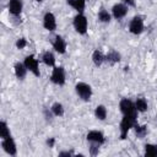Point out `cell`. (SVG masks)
<instances>
[{
    "label": "cell",
    "mask_w": 157,
    "mask_h": 157,
    "mask_svg": "<svg viewBox=\"0 0 157 157\" xmlns=\"http://www.w3.org/2000/svg\"><path fill=\"white\" fill-rule=\"evenodd\" d=\"M23 0H9L7 1V11L9 15L13 18H21L23 11Z\"/></svg>",
    "instance_id": "11"
},
{
    "label": "cell",
    "mask_w": 157,
    "mask_h": 157,
    "mask_svg": "<svg viewBox=\"0 0 157 157\" xmlns=\"http://www.w3.org/2000/svg\"><path fill=\"white\" fill-rule=\"evenodd\" d=\"M136 123H137V117H135V115H121V119H120V123H119L120 140H125L128 137L129 131L132 130V128L135 126Z\"/></svg>",
    "instance_id": "1"
},
{
    "label": "cell",
    "mask_w": 157,
    "mask_h": 157,
    "mask_svg": "<svg viewBox=\"0 0 157 157\" xmlns=\"http://www.w3.org/2000/svg\"><path fill=\"white\" fill-rule=\"evenodd\" d=\"M128 29L131 34L134 36H139L144 31H145V18L144 16L141 15H135L130 22H129V26H128Z\"/></svg>",
    "instance_id": "7"
},
{
    "label": "cell",
    "mask_w": 157,
    "mask_h": 157,
    "mask_svg": "<svg viewBox=\"0 0 157 157\" xmlns=\"http://www.w3.org/2000/svg\"><path fill=\"white\" fill-rule=\"evenodd\" d=\"M144 156L145 157H157V144H145L144 146Z\"/></svg>",
    "instance_id": "23"
},
{
    "label": "cell",
    "mask_w": 157,
    "mask_h": 157,
    "mask_svg": "<svg viewBox=\"0 0 157 157\" xmlns=\"http://www.w3.org/2000/svg\"><path fill=\"white\" fill-rule=\"evenodd\" d=\"M50 81L55 86H59V87L64 86L66 83V71H65V67L61 66V65H55L54 67H52Z\"/></svg>",
    "instance_id": "4"
},
{
    "label": "cell",
    "mask_w": 157,
    "mask_h": 157,
    "mask_svg": "<svg viewBox=\"0 0 157 157\" xmlns=\"http://www.w3.org/2000/svg\"><path fill=\"white\" fill-rule=\"evenodd\" d=\"M86 2L87 0H66V4L76 12H83L86 9Z\"/></svg>",
    "instance_id": "21"
},
{
    "label": "cell",
    "mask_w": 157,
    "mask_h": 157,
    "mask_svg": "<svg viewBox=\"0 0 157 157\" xmlns=\"http://www.w3.org/2000/svg\"><path fill=\"white\" fill-rule=\"evenodd\" d=\"M59 157H72V156H76V153L71 150H65V151H60L58 153Z\"/></svg>",
    "instance_id": "29"
},
{
    "label": "cell",
    "mask_w": 157,
    "mask_h": 157,
    "mask_svg": "<svg viewBox=\"0 0 157 157\" xmlns=\"http://www.w3.org/2000/svg\"><path fill=\"white\" fill-rule=\"evenodd\" d=\"M42 25H43V28L50 33L55 32L56 27H58V22H56V16L52 12V11H47L44 15H43V18H42Z\"/></svg>",
    "instance_id": "8"
},
{
    "label": "cell",
    "mask_w": 157,
    "mask_h": 157,
    "mask_svg": "<svg viewBox=\"0 0 157 157\" xmlns=\"http://www.w3.org/2000/svg\"><path fill=\"white\" fill-rule=\"evenodd\" d=\"M75 93L81 101L90 102L93 96V90L90 83H87L85 81H78L75 85Z\"/></svg>",
    "instance_id": "2"
},
{
    "label": "cell",
    "mask_w": 157,
    "mask_h": 157,
    "mask_svg": "<svg viewBox=\"0 0 157 157\" xmlns=\"http://www.w3.org/2000/svg\"><path fill=\"white\" fill-rule=\"evenodd\" d=\"M39 61H40V59H38L34 54H28V55H26L25 59H23V63H25L27 70H28L34 77H39V76H40Z\"/></svg>",
    "instance_id": "6"
},
{
    "label": "cell",
    "mask_w": 157,
    "mask_h": 157,
    "mask_svg": "<svg viewBox=\"0 0 157 157\" xmlns=\"http://www.w3.org/2000/svg\"><path fill=\"white\" fill-rule=\"evenodd\" d=\"M27 45H28V42H27V39H26L25 37L17 38L16 42H15V47H16V49H18V50H23Z\"/></svg>",
    "instance_id": "26"
},
{
    "label": "cell",
    "mask_w": 157,
    "mask_h": 157,
    "mask_svg": "<svg viewBox=\"0 0 157 157\" xmlns=\"http://www.w3.org/2000/svg\"><path fill=\"white\" fill-rule=\"evenodd\" d=\"M1 148L9 156L15 157L17 155V145H16V141L12 137V135L7 136L5 139H1Z\"/></svg>",
    "instance_id": "13"
},
{
    "label": "cell",
    "mask_w": 157,
    "mask_h": 157,
    "mask_svg": "<svg viewBox=\"0 0 157 157\" xmlns=\"http://www.w3.org/2000/svg\"><path fill=\"white\" fill-rule=\"evenodd\" d=\"M50 43H52V47L54 49L55 53L63 55L66 53V49H67V43L65 40V38L60 34H54L52 38H50Z\"/></svg>",
    "instance_id": "9"
},
{
    "label": "cell",
    "mask_w": 157,
    "mask_h": 157,
    "mask_svg": "<svg viewBox=\"0 0 157 157\" xmlns=\"http://www.w3.org/2000/svg\"><path fill=\"white\" fill-rule=\"evenodd\" d=\"M40 61L48 66V67H54L56 65V59H55V54L52 50H44L40 55Z\"/></svg>",
    "instance_id": "15"
},
{
    "label": "cell",
    "mask_w": 157,
    "mask_h": 157,
    "mask_svg": "<svg viewBox=\"0 0 157 157\" xmlns=\"http://www.w3.org/2000/svg\"><path fill=\"white\" fill-rule=\"evenodd\" d=\"M43 115H44V118H45L47 121H52L53 118H54V114H53V112L50 110V108H44V109H43Z\"/></svg>",
    "instance_id": "28"
},
{
    "label": "cell",
    "mask_w": 157,
    "mask_h": 157,
    "mask_svg": "<svg viewBox=\"0 0 157 157\" xmlns=\"http://www.w3.org/2000/svg\"><path fill=\"white\" fill-rule=\"evenodd\" d=\"M135 107L137 109L139 113H145L147 112L148 109V103H147V99L145 97H137L135 99Z\"/></svg>",
    "instance_id": "24"
},
{
    "label": "cell",
    "mask_w": 157,
    "mask_h": 157,
    "mask_svg": "<svg viewBox=\"0 0 157 157\" xmlns=\"http://www.w3.org/2000/svg\"><path fill=\"white\" fill-rule=\"evenodd\" d=\"M119 110L121 113V115H135V117H139V112L135 107V101L128 98V97H124L119 101Z\"/></svg>",
    "instance_id": "5"
},
{
    "label": "cell",
    "mask_w": 157,
    "mask_h": 157,
    "mask_svg": "<svg viewBox=\"0 0 157 157\" xmlns=\"http://www.w3.org/2000/svg\"><path fill=\"white\" fill-rule=\"evenodd\" d=\"M50 110L53 112L54 117H56V118H63L65 115V107L60 102H54L50 105Z\"/></svg>",
    "instance_id": "22"
},
{
    "label": "cell",
    "mask_w": 157,
    "mask_h": 157,
    "mask_svg": "<svg viewBox=\"0 0 157 157\" xmlns=\"http://www.w3.org/2000/svg\"><path fill=\"white\" fill-rule=\"evenodd\" d=\"M7 136H11V130L6 120L0 121V139H5Z\"/></svg>",
    "instance_id": "25"
},
{
    "label": "cell",
    "mask_w": 157,
    "mask_h": 157,
    "mask_svg": "<svg viewBox=\"0 0 157 157\" xmlns=\"http://www.w3.org/2000/svg\"><path fill=\"white\" fill-rule=\"evenodd\" d=\"M27 72H28V70H27V67H26L23 61H16L15 63V65H13V74H15L17 80L23 81L26 78V76H27Z\"/></svg>",
    "instance_id": "14"
},
{
    "label": "cell",
    "mask_w": 157,
    "mask_h": 157,
    "mask_svg": "<svg viewBox=\"0 0 157 157\" xmlns=\"http://www.w3.org/2000/svg\"><path fill=\"white\" fill-rule=\"evenodd\" d=\"M72 27L80 36H85L88 31V20L83 12H77L72 18Z\"/></svg>",
    "instance_id": "3"
},
{
    "label": "cell",
    "mask_w": 157,
    "mask_h": 157,
    "mask_svg": "<svg viewBox=\"0 0 157 157\" xmlns=\"http://www.w3.org/2000/svg\"><path fill=\"white\" fill-rule=\"evenodd\" d=\"M120 60H121V54L118 50L110 49V50H108V53H105V63L114 65V64L120 63Z\"/></svg>",
    "instance_id": "17"
},
{
    "label": "cell",
    "mask_w": 157,
    "mask_h": 157,
    "mask_svg": "<svg viewBox=\"0 0 157 157\" xmlns=\"http://www.w3.org/2000/svg\"><path fill=\"white\" fill-rule=\"evenodd\" d=\"M34 1H37V2H43L44 0H34Z\"/></svg>",
    "instance_id": "32"
},
{
    "label": "cell",
    "mask_w": 157,
    "mask_h": 157,
    "mask_svg": "<svg viewBox=\"0 0 157 157\" xmlns=\"http://www.w3.org/2000/svg\"><path fill=\"white\" fill-rule=\"evenodd\" d=\"M93 114H94V118L96 119H98L101 121H104L107 119V117H108V109H107V107L104 104H98L94 108Z\"/></svg>",
    "instance_id": "20"
},
{
    "label": "cell",
    "mask_w": 157,
    "mask_h": 157,
    "mask_svg": "<svg viewBox=\"0 0 157 157\" xmlns=\"http://www.w3.org/2000/svg\"><path fill=\"white\" fill-rule=\"evenodd\" d=\"M129 6L125 4V2H115L113 6H112V9H110V13H112V17L114 18V20H123L126 15H128V12H129Z\"/></svg>",
    "instance_id": "12"
},
{
    "label": "cell",
    "mask_w": 157,
    "mask_h": 157,
    "mask_svg": "<svg viewBox=\"0 0 157 157\" xmlns=\"http://www.w3.org/2000/svg\"><path fill=\"white\" fill-rule=\"evenodd\" d=\"M86 140H87L88 144H96V145L103 146L105 144V141H107V137L103 134V131L93 129V130H90L86 134Z\"/></svg>",
    "instance_id": "10"
},
{
    "label": "cell",
    "mask_w": 157,
    "mask_h": 157,
    "mask_svg": "<svg viewBox=\"0 0 157 157\" xmlns=\"http://www.w3.org/2000/svg\"><path fill=\"white\" fill-rule=\"evenodd\" d=\"M112 13L110 11H108L105 7H101L98 10V13H97V20L101 22V23H109L112 21Z\"/></svg>",
    "instance_id": "19"
},
{
    "label": "cell",
    "mask_w": 157,
    "mask_h": 157,
    "mask_svg": "<svg viewBox=\"0 0 157 157\" xmlns=\"http://www.w3.org/2000/svg\"><path fill=\"white\" fill-rule=\"evenodd\" d=\"M123 2H125L129 7H136V1L135 0H123Z\"/></svg>",
    "instance_id": "31"
},
{
    "label": "cell",
    "mask_w": 157,
    "mask_h": 157,
    "mask_svg": "<svg viewBox=\"0 0 157 157\" xmlns=\"http://www.w3.org/2000/svg\"><path fill=\"white\" fill-rule=\"evenodd\" d=\"M99 145L96 144H88V150H90V155L91 156H97L99 153Z\"/></svg>",
    "instance_id": "27"
},
{
    "label": "cell",
    "mask_w": 157,
    "mask_h": 157,
    "mask_svg": "<svg viewBox=\"0 0 157 157\" xmlns=\"http://www.w3.org/2000/svg\"><path fill=\"white\" fill-rule=\"evenodd\" d=\"M45 142H47L48 147H54L55 146V137H48Z\"/></svg>",
    "instance_id": "30"
},
{
    "label": "cell",
    "mask_w": 157,
    "mask_h": 157,
    "mask_svg": "<svg viewBox=\"0 0 157 157\" xmlns=\"http://www.w3.org/2000/svg\"><path fill=\"white\" fill-rule=\"evenodd\" d=\"M132 130H134L135 136H136L137 139H140V140L145 139V137L147 136V132H148L147 125H145V124H139V121L135 124V126L132 128Z\"/></svg>",
    "instance_id": "18"
},
{
    "label": "cell",
    "mask_w": 157,
    "mask_h": 157,
    "mask_svg": "<svg viewBox=\"0 0 157 157\" xmlns=\"http://www.w3.org/2000/svg\"><path fill=\"white\" fill-rule=\"evenodd\" d=\"M91 60H92V63H93V65L96 67H101L105 63V54L102 50H99V49H94L92 52Z\"/></svg>",
    "instance_id": "16"
}]
</instances>
